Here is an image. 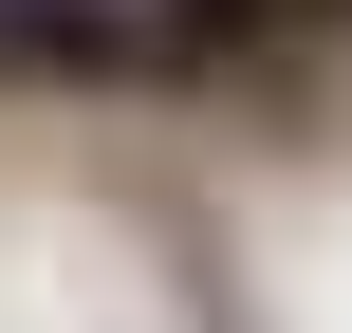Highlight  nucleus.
<instances>
[{
    "instance_id": "obj_1",
    "label": "nucleus",
    "mask_w": 352,
    "mask_h": 333,
    "mask_svg": "<svg viewBox=\"0 0 352 333\" xmlns=\"http://www.w3.org/2000/svg\"><path fill=\"white\" fill-rule=\"evenodd\" d=\"M0 93H167L148 0H0Z\"/></svg>"
},
{
    "instance_id": "obj_2",
    "label": "nucleus",
    "mask_w": 352,
    "mask_h": 333,
    "mask_svg": "<svg viewBox=\"0 0 352 333\" xmlns=\"http://www.w3.org/2000/svg\"><path fill=\"white\" fill-rule=\"evenodd\" d=\"M148 37H167V93H204V74H297V56H334L352 0H148Z\"/></svg>"
}]
</instances>
